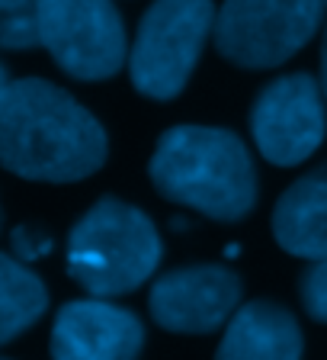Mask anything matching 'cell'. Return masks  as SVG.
Returning <instances> with one entry per match:
<instances>
[{"label":"cell","instance_id":"obj_10","mask_svg":"<svg viewBox=\"0 0 327 360\" xmlns=\"http://www.w3.org/2000/svg\"><path fill=\"white\" fill-rule=\"evenodd\" d=\"M215 360H302V328L289 309L247 302L231 315Z\"/></svg>","mask_w":327,"mask_h":360},{"label":"cell","instance_id":"obj_16","mask_svg":"<svg viewBox=\"0 0 327 360\" xmlns=\"http://www.w3.org/2000/svg\"><path fill=\"white\" fill-rule=\"evenodd\" d=\"M321 90L327 97V20H324V30H321Z\"/></svg>","mask_w":327,"mask_h":360},{"label":"cell","instance_id":"obj_3","mask_svg":"<svg viewBox=\"0 0 327 360\" xmlns=\"http://www.w3.org/2000/svg\"><path fill=\"white\" fill-rule=\"evenodd\" d=\"M161 235L138 206L103 196L67 235V274L97 300L122 296L161 264Z\"/></svg>","mask_w":327,"mask_h":360},{"label":"cell","instance_id":"obj_8","mask_svg":"<svg viewBox=\"0 0 327 360\" xmlns=\"http://www.w3.org/2000/svg\"><path fill=\"white\" fill-rule=\"evenodd\" d=\"M241 302V277L218 264H193L164 274L148 296L154 322L177 335H208L231 322Z\"/></svg>","mask_w":327,"mask_h":360},{"label":"cell","instance_id":"obj_1","mask_svg":"<svg viewBox=\"0 0 327 360\" xmlns=\"http://www.w3.org/2000/svg\"><path fill=\"white\" fill-rule=\"evenodd\" d=\"M100 120L67 90L42 77L10 81L0 100V165L16 177L74 184L106 165Z\"/></svg>","mask_w":327,"mask_h":360},{"label":"cell","instance_id":"obj_11","mask_svg":"<svg viewBox=\"0 0 327 360\" xmlns=\"http://www.w3.org/2000/svg\"><path fill=\"white\" fill-rule=\"evenodd\" d=\"M273 238L305 261L327 257V161L298 177L273 210Z\"/></svg>","mask_w":327,"mask_h":360},{"label":"cell","instance_id":"obj_15","mask_svg":"<svg viewBox=\"0 0 327 360\" xmlns=\"http://www.w3.org/2000/svg\"><path fill=\"white\" fill-rule=\"evenodd\" d=\"M13 248H16V255H20V261L26 264V261H36L39 255H45V251L52 248V241L48 238L36 241V235H32L29 229H16L13 232Z\"/></svg>","mask_w":327,"mask_h":360},{"label":"cell","instance_id":"obj_9","mask_svg":"<svg viewBox=\"0 0 327 360\" xmlns=\"http://www.w3.org/2000/svg\"><path fill=\"white\" fill-rule=\"evenodd\" d=\"M142 345V322L97 296L67 302L52 328V360H135Z\"/></svg>","mask_w":327,"mask_h":360},{"label":"cell","instance_id":"obj_12","mask_svg":"<svg viewBox=\"0 0 327 360\" xmlns=\"http://www.w3.org/2000/svg\"><path fill=\"white\" fill-rule=\"evenodd\" d=\"M48 306L45 283L20 257L0 255V345L13 341L42 319Z\"/></svg>","mask_w":327,"mask_h":360},{"label":"cell","instance_id":"obj_13","mask_svg":"<svg viewBox=\"0 0 327 360\" xmlns=\"http://www.w3.org/2000/svg\"><path fill=\"white\" fill-rule=\"evenodd\" d=\"M42 45L39 0H0V49L26 52Z\"/></svg>","mask_w":327,"mask_h":360},{"label":"cell","instance_id":"obj_5","mask_svg":"<svg viewBox=\"0 0 327 360\" xmlns=\"http://www.w3.org/2000/svg\"><path fill=\"white\" fill-rule=\"evenodd\" d=\"M327 20V0H222L212 45L244 71H269L292 61Z\"/></svg>","mask_w":327,"mask_h":360},{"label":"cell","instance_id":"obj_2","mask_svg":"<svg viewBox=\"0 0 327 360\" xmlns=\"http://www.w3.org/2000/svg\"><path fill=\"white\" fill-rule=\"evenodd\" d=\"M164 200L215 222H241L257 206V167L241 135L222 126H173L148 161Z\"/></svg>","mask_w":327,"mask_h":360},{"label":"cell","instance_id":"obj_4","mask_svg":"<svg viewBox=\"0 0 327 360\" xmlns=\"http://www.w3.org/2000/svg\"><path fill=\"white\" fill-rule=\"evenodd\" d=\"M212 0H151L128 45L132 87L148 100H177L215 36Z\"/></svg>","mask_w":327,"mask_h":360},{"label":"cell","instance_id":"obj_18","mask_svg":"<svg viewBox=\"0 0 327 360\" xmlns=\"http://www.w3.org/2000/svg\"><path fill=\"white\" fill-rule=\"evenodd\" d=\"M0 360H4V357H0Z\"/></svg>","mask_w":327,"mask_h":360},{"label":"cell","instance_id":"obj_14","mask_svg":"<svg viewBox=\"0 0 327 360\" xmlns=\"http://www.w3.org/2000/svg\"><path fill=\"white\" fill-rule=\"evenodd\" d=\"M298 292H302V306L314 322H327V257L312 261V267L302 274Z\"/></svg>","mask_w":327,"mask_h":360},{"label":"cell","instance_id":"obj_6","mask_svg":"<svg viewBox=\"0 0 327 360\" xmlns=\"http://www.w3.org/2000/svg\"><path fill=\"white\" fill-rule=\"evenodd\" d=\"M42 49L74 81H109L126 68L128 39L116 0H39Z\"/></svg>","mask_w":327,"mask_h":360},{"label":"cell","instance_id":"obj_17","mask_svg":"<svg viewBox=\"0 0 327 360\" xmlns=\"http://www.w3.org/2000/svg\"><path fill=\"white\" fill-rule=\"evenodd\" d=\"M7 87H10V77H7V71H4V65H0V100H4Z\"/></svg>","mask_w":327,"mask_h":360},{"label":"cell","instance_id":"obj_7","mask_svg":"<svg viewBox=\"0 0 327 360\" xmlns=\"http://www.w3.org/2000/svg\"><path fill=\"white\" fill-rule=\"evenodd\" d=\"M327 132V97L308 71L269 81L251 106L253 145L276 167H295L314 155Z\"/></svg>","mask_w":327,"mask_h":360}]
</instances>
